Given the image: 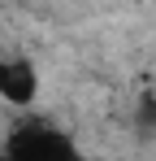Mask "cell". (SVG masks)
Returning a JSON list of instances; mask_svg holds the SVG:
<instances>
[{"instance_id":"6da1fadb","label":"cell","mask_w":156,"mask_h":161,"mask_svg":"<svg viewBox=\"0 0 156 161\" xmlns=\"http://www.w3.org/2000/svg\"><path fill=\"white\" fill-rule=\"evenodd\" d=\"M0 153L22 157V161H70V157H78V139L48 118H26L4 135Z\"/></svg>"},{"instance_id":"7a4b0ae2","label":"cell","mask_w":156,"mask_h":161,"mask_svg":"<svg viewBox=\"0 0 156 161\" xmlns=\"http://www.w3.org/2000/svg\"><path fill=\"white\" fill-rule=\"evenodd\" d=\"M0 100L13 109H30L39 100V70L26 57H0Z\"/></svg>"},{"instance_id":"3957f363","label":"cell","mask_w":156,"mask_h":161,"mask_svg":"<svg viewBox=\"0 0 156 161\" xmlns=\"http://www.w3.org/2000/svg\"><path fill=\"white\" fill-rule=\"evenodd\" d=\"M134 126H139V135H156V92H143L139 113H134Z\"/></svg>"}]
</instances>
